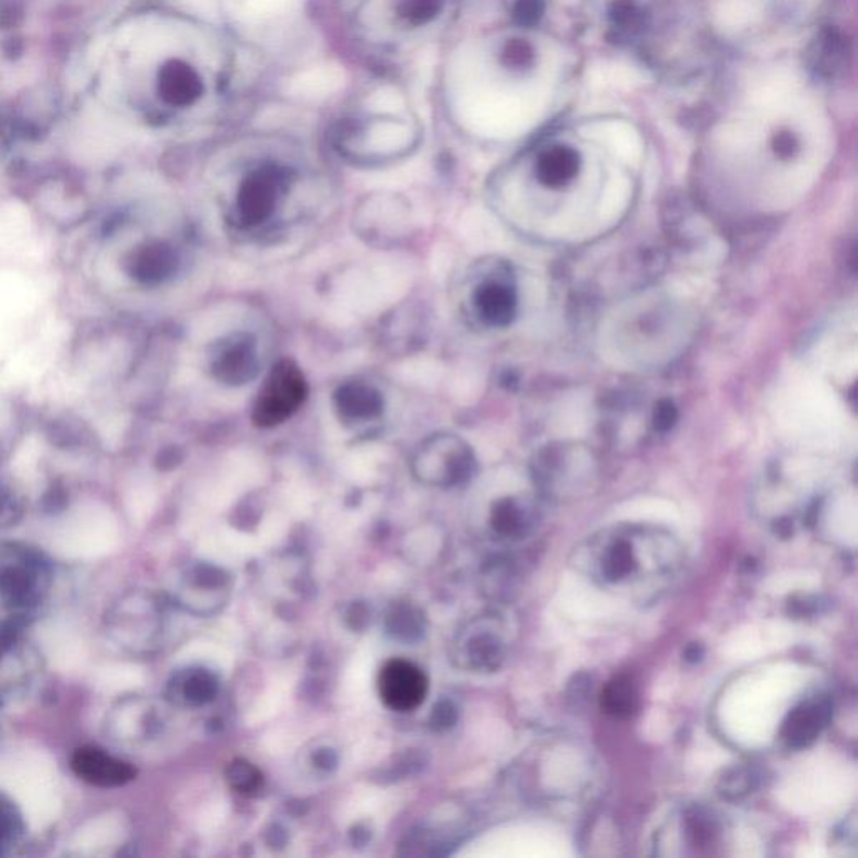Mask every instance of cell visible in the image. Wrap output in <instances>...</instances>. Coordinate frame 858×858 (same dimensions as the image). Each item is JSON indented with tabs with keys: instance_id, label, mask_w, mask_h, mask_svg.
<instances>
[{
	"instance_id": "cell-31",
	"label": "cell",
	"mask_w": 858,
	"mask_h": 858,
	"mask_svg": "<svg viewBox=\"0 0 858 858\" xmlns=\"http://www.w3.org/2000/svg\"><path fill=\"white\" fill-rule=\"evenodd\" d=\"M791 614L803 618V615H812L816 611V600L804 599L791 600L790 603Z\"/></svg>"
},
{
	"instance_id": "cell-15",
	"label": "cell",
	"mask_w": 858,
	"mask_h": 858,
	"mask_svg": "<svg viewBox=\"0 0 858 858\" xmlns=\"http://www.w3.org/2000/svg\"><path fill=\"white\" fill-rule=\"evenodd\" d=\"M219 691L216 679L210 672L185 671L175 675L168 684V697L176 704L201 706L210 703Z\"/></svg>"
},
{
	"instance_id": "cell-33",
	"label": "cell",
	"mask_w": 858,
	"mask_h": 858,
	"mask_svg": "<svg viewBox=\"0 0 858 858\" xmlns=\"http://www.w3.org/2000/svg\"><path fill=\"white\" fill-rule=\"evenodd\" d=\"M703 656L704 647L697 643L690 644V646L686 647V650H684V659H686L687 662H700L701 659H703Z\"/></svg>"
},
{
	"instance_id": "cell-16",
	"label": "cell",
	"mask_w": 858,
	"mask_h": 858,
	"mask_svg": "<svg viewBox=\"0 0 858 858\" xmlns=\"http://www.w3.org/2000/svg\"><path fill=\"white\" fill-rule=\"evenodd\" d=\"M600 706L614 718H628L637 709V690L628 675H618L609 681L600 696Z\"/></svg>"
},
{
	"instance_id": "cell-26",
	"label": "cell",
	"mask_w": 858,
	"mask_h": 858,
	"mask_svg": "<svg viewBox=\"0 0 858 858\" xmlns=\"http://www.w3.org/2000/svg\"><path fill=\"white\" fill-rule=\"evenodd\" d=\"M679 411L671 399H661L656 402L653 414H650V423H653L654 432L668 433L671 432L674 424L678 423Z\"/></svg>"
},
{
	"instance_id": "cell-21",
	"label": "cell",
	"mask_w": 858,
	"mask_h": 858,
	"mask_svg": "<svg viewBox=\"0 0 858 858\" xmlns=\"http://www.w3.org/2000/svg\"><path fill=\"white\" fill-rule=\"evenodd\" d=\"M842 61H844V49L841 39L835 37L834 33L825 34L816 40L813 46L812 66L819 75L823 78L834 75L835 71L841 69Z\"/></svg>"
},
{
	"instance_id": "cell-9",
	"label": "cell",
	"mask_w": 858,
	"mask_h": 858,
	"mask_svg": "<svg viewBox=\"0 0 858 858\" xmlns=\"http://www.w3.org/2000/svg\"><path fill=\"white\" fill-rule=\"evenodd\" d=\"M379 694L392 712H413L427 693L426 674L413 662L392 659L379 672Z\"/></svg>"
},
{
	"instance_id": "cell-14",
	"label": "cell",
	"mask_w": 858,
	"mask_h": 858,
	"mask_svg": "<svg viewBox=\"0 0 858 858\" xmlns=\"http://www.w3.org/2000/svg\"><path fill=\"white\" fill-rule=\"evenodd\" d=\"M160 94L172 106H188L198 99L203 84L200 75L191 66L172 61L160 72Z\"/></svg>"
},
{
	"instance_id": "cell-6",
	"label": "cell",
	"mask_w": 858,
	"mask_h": 858,
	"mask_svg": "<svg viewBox=\"0 0 858 858\" xmlns=\"http://www.w3.org/2000/svg\"><path fill=\"white\" fill-rule=\"evenodd\" d=\"M596 471L589 449L578 445H550L542 449L536 463V478L545 492L564 495L583 489Z\"/></svg>"
},
{
	"instance_id": "cell-4",
	"label": "cell",
	"mask_w": 858,
	"mask_h": 858,
	"mask_svg": "<svg viewBox=\"0 0 858 858\" xmlns=\"http://www.w3.org/2000/svg\"><path fill=\"white\" fill-rule=\"evenodd\" d=\"M473 470V451L458 436H433L418 449L414 458L418 477L433 485H457L467 482Z\"/></svg>"
},
{
	"instance_id": "cell-12",
	"label": "cell",
	"mask_w": 858,
	"mask_h": 858,
	"mask_svg": "<svg viewBox=\"0 0 858 858\" xmlns=\"http://www.w3.org/2000/svg\"><path fill=\"white\" fill-rule=\"evenodd\" d=\"M583 168V158L578 151L567 144H553L540 153L536 163V176L540 185L546 188L567 187L577 178Z\"/></svg>"
},
{
	"instance_id": "cell-20",
	"label": "cell",
	"mask_w": 858,
	"mask_h": 858,
	"mask_svg": "<svg viewBox=\"0 0 858 858\" xmlns=\"http://www.w3.org/2000/svg\"><path fill=\"white\" fill-rule=\"evenodd\" d=\"M470 658L474 668L495 671L505 658V647L495 634H480L470 644Z\"/></svg>"
},
{
	"instance_id": "cell-13",
	"label": "cell",
	"mask_w": 858,
	"mask_h": 858,
	"mask_svg": "<svg viewBox=\"0 0 858 858\" xmlns=\"http://www.w3.org/2000/svg\"><path fill=\"white\" fill-rule=\"evenodd\" d=\"M339 416L348 424H364L383 413V398L366 383H348L336 395Z\"/></svg>"
},
{
	"instance_id": "cell-18",
	"label": "cell",
	"mask_w": 858,
	"mask_h": 858,
	"mask_svg": "<svg viewBox=\"0 0 858 858\" xmlns=\"http://www.w3.org/2000/svg\"><path fill=\"white\" fill-rule=\"evenodd\" d=\"M24 828V819L19 812L17 804L0 794V857L21 842Z\"/></svg>"
},
{
	"instance_id": "cell-24",
	"label": "cell",
	"mask_w": 858,
	"mask_h": 858,
	"mask_svg": "<svg viewBox=\"0 0 858 858\" xmlns=\"http://www.w3.org/2000/svg\"><path fill=\"white\" fill-rule=\"evenodd\" d=\"M503 62L512 71H525L536 62V50L527 40L512 39L503 49Z\"/></svg>"
},
{
	"instance_id": "cell-8",
	"label": "cell",
	"mask_w": 858,
	"mask_h": 858,
	"mask_svg": "<svg viewBox=\"0 0 858 858\" xmlns=\"http://www.w3.org/2000/svg\"><path fill=\"white\" fill-rule=\"evenodd\" d=\"M259 351L256 339L237 332L223 339L212 356V374L226 386H244L259 374Z\"/></svg>"
},
{
	"instance_id": "cell-3",
	"label": "cell",
	"mask_w": 858,
	"mask_h": 858,
	"mask_svg": "<svg viewBox=\"0 0 858 858\" xmlns=\"http://www.w3.org/2000/svg\"><path fill=\"white\" fill-rule=\"evenodd\" d=\"M306 398L307 383L301 367L292 361H281L260 388L251 420L260 427L279 426L297 413Z\"/></svg>"
},
{
	"instance_id": "cell-11",
	"label": "cell",
	"mask_w": 858,
	"mask_h": 858,
	"mask_svg": "<svg viewBox=\"0 0 858 858\" xmlns=\"http://www.w3.org/2000/svg\"><path fill=\"white\" fill-rule=\"evenodd\" d=\"M832 715H834V706L828 697L822 694L804 697L788 713L781 725L779 738L790 750L810 748L825 731L826 726L832 721Z\"/></svg>"
},
{
	"instance_id": "cell-29",
	"label": "cell",
	"mask_w": 858,
	"mask_h": 858,
	"mask_svg": "<svg viewBox=\"0 0 858 858\" xmlns=\"http://www.w3.org/2000/svg\"><path fill=\"white\" fill-rule=\"evenodd\" d=\"M17 503L11 496L0 493V528L11 527L17 520Z\"/></svg>"
},
{
	"instance_id": "cell-23",
	"label": "cell",
	"mask_w": 858,
	"mask_h": 858,
	"mask_svg": "<svg viewBox=\"0 0 858 858\" xmlns=\"http://www.w3.org/2000/svg\"><path fill=\"white\" fill-rule=\"evenodd\" d=\"M226 778H228V784L232 785L234 790L244 795L257 794L263 784V778L262 775H260L259 769L251 765V763L244 762V760H237V762H234L228 766V769H226Z\"/></svg>"
},
{
	"instance_id": "cell-1",
	"label": "cell",
	"mask_w": 858,
	"mask_h": 858,
	"mask_svg": "<svg viewBox=\"0 0 858 858\" xmlns=\"http://www.w3.org/2000/svg\"><path fill=\"white\" fill-rule=\"evenodd\" d=\"M572 562L602 587L633 589L649 597L678 575L683 552L678 540L661 528L619 525L575 549Z\"/></svg>"
},
{
	"instance_id": "cell-32",
	"label": "cell",
	"mask_w": 858,
	"mask_h": 858,
	"mask_svg": "<svg viewBox=\"0 0 858 858\" xmlns=\"http://www.w3.org/2000/svg\"><path fill=\"white\" fill-rule=\"evenodd\" d=\"M773 530H775L776 536L781 537V539H788V537L794 536V521L790 518H779V520L775 521L773 525Z\"/></svg>"
},
{
	"instance_id": "cell-10",
	"label": "cell",
	"mask_w": 858,
	"mask_h": 858,
	"mask_svg": "<svg viewBox=\"0 0 858 858\" xmlns=\"http://www.w3.org/2000/svg\"><path fill=\"white\" fill-rule=\"evenodd\" d=\"M71 769L84 784L105 790L125 787L137 778V769L131 763L91 744L72 753Z\"/></svg>"
},
{
	"instance_id": "cell-5",
	"label": "cell",
	"mask_w": 858,
	"mask_h": 858,
	"mask_svg": "<svg viewBox=\"0 0 858 858\" xmlns=\"http://www.w3.org/2000/svg\"><path fill=\"white\" fill-rule=\"evenodd\" d=\"M285 190V175L275 166H262L251 172L238 188L232 222L242 231L263 225L281 205Z\"/></svg>"
},
{
	"instance_id": "cell-2",
	"label": "cell",
	"mask_w": 858,
	"mask_h": 858,
	"mask_svg": "<svg viewBox=\"0 0 858 858\" xmlns=\"http://www.w3.org/2000/svg\"><path fill=\"white\" fill-rule=\"evenodd\" d=\"M52 568L39 549L0 543V606L15 618L30 619L46 600Z\"/></svg>"
},
{
	"instance_id": "cell-28",
	"label": "cell",
	"mask_w": 858,
	"mask_h": 858,
	"mask_svg": "<svg viewBox=\"0 0 858 858\" xmlns=\"http://www.w3.org/2000/svg\"><path fill=\"white\" fill-rule=\"evenodd\" d=\"M772 150L779 160H791L800 153V138L790 130H781L773 137Z\"/></svg>"
},
{
	"instance_id": "cell-19",
	"label": "cell",
	"mask_w": 858,
	"mask_h": 858,
	"mask_svg": "<svg viewBox=\"0 0 858 858\" xmlns=\"http://www.w3.org/2000/svg\"><path fill=\"white\" fill-rule=\"evenodd\" d=\"M760 785V775L751 766H734L719 779L718 790L728 800H740L753 794Z\"/></svg>"
},
{
	"instance_id": "cell-17",
	"label": "cell",
	"mask_w": 858,
	"mask_h": 858,
	"mask_svg": "<svg viewBox=\"0 0 858 858\" xmlns=\"http://www.w3.org/2000/svg\"><path fill=\"white\" fill-rule=\"evenodd\" d=\"M532 512L527 503L517 498H503L496 503L492 512V525L495 532L503 537H518L530 525Z\"/></svg>"
},
{
	"instance_id": "cell-25",
	"label": "cell",
	"mask_w": 858,
	"mask_h": 858,
	"mask_svg": "<svg viewBox=\"0 0 858 858\" xmlns=\"http://www.w3.org/2000/svg\"><path fill=\"white\" fill-rule=\"evenodd\" d=\"M611 19L619 30H636L643 22V11L634 0H615L611 9Z\"/></svg>"
},
{
	"instance_id": "cell-30",
	"label": "cell",
	"mask_w": 858,
	"mask_h": 858,
	"mask_svg": "<svg viewBox=\"0 0 858 858\" xmlns=\"http://www.w3.org/2000/svg\"><path fill=\"white\" fill-rule=\"evenodd\" d=\"M455 721H457V709L452 708L451 704L442 703L438 708H435V713H433V725H435L436 728H449Z\"/></svg>"
},
{
	"instance_id": "cell-7",
	"label": "cell",
	"mask_w": 858,
	"mask_h": 858,
	"mask_svg": "<svg viewBox=\"0 0 858 858\" xmlns=\"http://www.w3.org/2000/svg\"><path fill=\"white\" fill-rule=\"evenodd\" d=\"M474 314L493 329L510 326L518 313V291L507 269L490 272L471 292Z\"/></svg>"
},
{
	"instance_id": "cell-27",
	"label": "cell",
	"mask_w": 858,
	"mask_h": 858,
	"mask_svg": "<svg viewBox=\"0 0 858 858\" xmlns=\"http://www.w3.org/2000/svg\"><path fill=\"white\" fill-rule=\"evenodd\" d=\"M545 0H515V19L518 24L532 27L539 24L540 19L545 14Z\"/></svg>"
},
{
	"instance_id": "cell-22",
	"label": "cell",
	"mask_w": 858,
	"mask_h": 858,
	"mask_svg": "<svg viewBox=\"0 0 858 858\" xmlns=\"http://www.w3.org/2000/svg\"><path fill=\"white\" fill-rule=\"evenodd\" d=\"M684 826H686L687 838L696 848L708 847V845L715 842L716 835H718L716 820L706 810L700 809V807L687 810Z\"/></svg>"
}]
</instances>
